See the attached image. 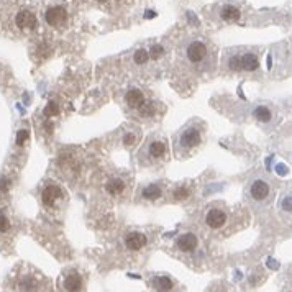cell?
Here are the masks:
<instances>
[{"label": "cell", "mask_w": 292, "mask_h": 292, "mask_svg": "<svg viewBox=\"0 0 292 292\" xmlns=\"http://www.w3.org/2000/svg\"><path fill=\"white\" fill-rule=\"evenodd\" d=\"M202 141V130L197 125V121H190L189 125L184 127L176 138V151L187 153L194 150Z\"/></svg>", "instance_id": "cell-1"}, {"label": "cell", "mask_w": 292, "mask_h": 292, "mask_svg": "<svg viewBox=\"0 0 292 292\" xmlns=\"http://www.w3.org/2000/svg\"><path fill=\"white\" fill-rule=\"evenodd\" d=\"M207 44L202 40H192L186 46V58L190 64H201L207 58Z\"/></svg>", "instance_id": "cell-2"}, {"label": "cell", "mask_w": 292, "mask_h": 292, "mask_svg": "<svg viewBox=\"0 0 292 292\" xmlns=\"http://www.w3.org/2000/svg\"><path fill=\"white\" fill-rule=\"evenodd\" d=\"M44 20L50 27L53 28H61L67 23V10L64 7L56 5V7H50L44 13Z\"/></svg>", "instance_id": "cell-3"}, {"label": "cell", "mask_w": 292, "mask_h": 292, "mask_svg": "<svg viewBox=\"0 0 292 292\" xmlns=\"http://www.w3.org/2000/svg\"><path fill=\"white\" fill-rule=\"evenodd\" d=\"M63 199V190L56 184H48L41 192V201L46 207H55Z\"/></svg>", "instance_id": "cell-4"}, {"label": "cell", "mask_w": 292, "mask_h": 292, "mask_svg": "<svg viewBox=\"0 0 292 292\" xmlns=\"http://www.w3.org/2000/svg\"><path fill=\"white\" fill-rule=\"evenodd\" d=\"M227 213L222 209H210L205 213V224L207 227H210L212 230H218L227 224Z\"/></svg>", "instance_id": "cell-5"}, {"label": "cell", "mask_w": 292, "mask_h": 292, "mask_svg": "<svg viewBox=\"0 0 292 292\" xmlns=\"http://www.w3.org/2000/svg\"><path fill=\"white\" fill-rule=\"evenodd\" d=\"M176 247H178L181 251H186V253H192L197 247H199V238L196 233H182L179 235V238L176 240Z\"/></svg>", "instance_id": "cell-6"}, {"label": "cell", "mask_w": 292, "mask_h": 292, "mask_svg": "<svg viewBox=\"0 0 292 292\" xmlns=\"http://www.w3.org/2000/svg\"><path fill=\"white\" fill-rule=\"evenodd\" d=\"M15 23H17V27L20 30H35L38 25V20L33 12L21 10L17 13V17H15Z\"/></svg>", "instance_id": "cell-7"}, {"label": "cell", "mask_w": 292, "mask_h": 292, "mask_svg": "<svg viewBox=\"0 0 292 292\" xmlns=\"http://www.w3.org/2000/svg\"><path fill=\"white\" fill-rule=\"evenodd\" d=\"M270 184L263 179H256L251 182L250 186V196L255 199V201H264V199L270 196Z\"/></svg>", "instance_id": "cell-8"}, {"label": "cell", "mask_w": 292, "mask_h": 292, "mask_svg": "<svg viewBox=\"0 0 292 292\" xmlns=\"http://www.w3.org/2000/svg\"><path fill=\"white\" fill-rule=\"evenodd\" d=\"M146 243H148V238L140 232H132L125 236V247L132 251H140L146 247Z\"/></svg>", "instance_id": "cell-9"}, {"label": "cell", "mask_w": 292, "mask_h": 292, "mask_svg": "<svg viewBox=\"0 0 292 292\" xmlns=\"http://www.w3.org/2000/svg\"><path fill=\"white\" fill-rule=\"evenodd\" d=\"M125 102L130 109H135V110H140V107L144 104V95L140 89H130L125 95Z\"/></svg>", "instance_id": "cell-10"}, {"label": "cell", "mask_w": 292, "mask_h": 292, "mask_svg": "<svg viewBox=\"0 0 292 292\" xmlns=\"http://www.w3.org/2000/svg\"><path fill=\"white\" fill-rule=\"evenodd\" d=\"M241 17V12L238 7L232 5V4H227L220 9V18L224 21H228V23H233V21H238Z\"/></svg>", "instance_id": "cell-11"}, {"label": "cell", "mask_w": 292, "mask_h": 292, "mask_svg": "<svg viewBox=\"0 0 292 292\" xmlns=\"http://www.w3.org/2000/svg\"><path fill=\"white\" fill-rule=\"evenodd\" d=\"M166 151H167V146L163 140H153L148 144V155L153 159H161L166 156Z\"/></svg>", "instance_id": "cell-12"}, {"label": "cell", "mask_w": 292, "mask_h": 292, "mask_svg": "<svg viewBox=\"0 0 292 292\" xmlns=\"http://www.w3.org/2000/svg\"><path fill=\"white\" fill-rule=\"evenodd\" d=\"M240 59H241V71L253 72L259 67V59L256 55H253V53H247V55L240 56Z\"/></svg>", "instance_id": "cell-13"}, {"label": "cell", "mask_w": 292, "mask_h": 292, "mask_svg": "<svg viewBox=\"0 0 292 292\" xmlns=\"http://www.w3.org/2000/svg\"><path fill=\"white\" fill-rule=\"evenodd\" d=\"M63 286L66 290H81L82 289V278L76 271H72V273L66 274Z\"/></svg>", "instance_id": "cell-14"}, {"label": "cell", "mask_w": 292, "mask_h": 292, "mask_svg": "<svg viewBox=\"0 0 292 292\" xmlns=\"http://www.w3.org/2000/svg\"><path fill=\"white\" fill-rule=\"evenodd\" d=\"M161 194H163V189H161L158 184H150V186L143 187L141 190V196L146 201H156V199L161 197Z\"/></svg>", "instance_id": "cell-15"}, {"label": "cell", "mask_w": 292, "mask_h": 292, "mask_svg": "<svg viewBox=\"0 0 292 292\" xmlns=\"http://www.w3.org/2000/svg\"><path fill=\"white\" fill-rule=\"evenodd\" d=\"M105 190L109 192L110 196H120L121 192L125 190V182L121 179H110L105 184Z\"/></svg>", "instance_id": "cell-16"}, {"label": "cell", "mask_w": 292, "mask_h": 292, "mask_svg": "<svg viewBox=\"0 0 292 292\" xmlns=\"http://www.w3.org/2000/svg\"><path fill=\"white\" fill-rule=\"evenodd\" d=\"M173 286H174L173 281L166 278V276H159V278H156L155 282H153V287L156 290H171Z\"/></svg>", "instance_id": "cell-17"}, {"label": "cell", "mask_w": 292, "mask_h": 292, "mask_svg": "<svg viewBox=\"0 0 292 292\" xmlns=\"http://www.w3.org/2000/svg\"><path fill=\"white\" fill-rule=\"evenodd\" d=\"M253 115H255V118L256 120H259V121H270L271 120V110L267 109V107H263V105H259V107H256L255 109V112H253Z\"/></svg>", "instance_id": "cell-18"}, {"label": "cell", "mask_w": 292, "mask_h": 292, "mask_svg": "<svg viewBox=\"0 0 292 292\" xmlns=\"http://www.w3.org/2000/svg\"><path fill=\"white\" fill-rule=\"evenodd\" d=\"M148 59H150V51H146V50H136L135 51V55H133V61H135V64L138 66H143L148 63Z\"/></svg>", "instance_id": "cell-19"}, {"label": "cell", "mask_w": 292, "mask_h": 292, "mask_svg": "<svg viewBox=\"0 0 292 292\" xmlns=\"http://www.w3.org/2000/svg\"><path fill=\"white\" fill-rule=\"evenodd\" d=\"M18 289L20 290H33V289H36V282L32 278H23L18 282Z\"/></svg>", "instance_id": "cell-20"}, {"label": "cell", "mask_w": 292, "mask_h": 292, "mask_svg": "<svg viewBox=\"0 0 292 292\" xmlns=\"http://www.w3.org/2000/svg\"><path fill=\"white\" fill-rule=\"evenodd\" d=\"M228 69L230 71H241V59L240 56H232L228 59Z\"/></svg>", "instance_id": "cell-21"}, {"label": "cell", "mask_w": 292, "mask_h": 292, "mask_svg": "<svg viewBox=\"0 0 292 292\" xmlns=\"http://www.w3.org/2000/svg\"><path fill=\"white\" fill-rule=\"evenodd\" d=\"M140 110H141V113H143V117H151V115H155V112H156L155 104H151V102H148V104L144 102V104L140 107Z\"/></svg>", "instance_id": "cell-22"}, {"label": "cell", "mask_w": 292, "mask_h": 292, "mask_svg": "<svg viewBox=\"0 0 292 292\" xmlns=\"http://www.w3.org/2000/svg\"><path fill=\"white\" fill-rule=\"evenodd\" d=\"M59 113V107L56 102H50L48 105H46V109H44V115L46 117H55V115Z\"/></svg>", "instance_id": "cell-23"}, {"label": "cell", "mask_w": 292, "mask_h": 292, "mask_svg": "<svg viewBox=\"0 0 292 292\" xmlns=\"http://www.w3.org/2000/svg\"><path fill=\"white\" fill-rule=\"evenodd\" d=\"M10 228H12L10 220L7 218L5 215H0V233H7V232H10Z\"/></svg>", "instance_id": "cell-24"}, {"label": "cell", "mask_w": 292, "mask_h": 292, "mask_svg": "<svg viewBox=\"0 0 292 292\" xmlns=\"http://www.w3.org/2000/svg\"><path fill=\"white\" fill-rule=\"evenodd\" d=\"M163 55H164V48L159 44H155L150 51V58H153V59H159Z\"/></svg>", "instance_id": "cell-25"}, {"label": "cell", "mask_w": 292, "mask_h": 292, "mask_svg": "<svg viewBox=\"0 0 292 292\" xmlns=\"http://www.w3.org/2000/svg\"><path fill=\"white\" fill-rule=\"evenodd\" d=\"M281 209H282V210H286V212H292V196H287V197H284V199H282Z\"/></svg>", "instance_id": "cell-26"}, {"label": "cell", "mask_w": 292, "mask_h": 292, "mask_svg": "<svg viewBox=\"0 0 292 292\" xmlns=\"http://www.w3.org/2000/svg\"><path fill=\"white\" fill-rule=\"evenodd\" d=\"M28 130H20L18 135H17V144L21 146V144H25V141L28 140Z\"/></svg>", "instance_id": "cell-27"}, {"label": "cell", "mask_w": 292, "mask_h": 292, "mask_svg": "<svg viewBox=\"0 0 292 292\" xmlns=\"http://www.w3.org/2000/svg\"><path fill=\"white\" fill-rule=\"evenodd\" d=\"M187 196H189V190L187 189L181 187V189L176 190V199H178V201H182V199H186Z\"/></svg>", "instance_id": "cell-28"}, {"label": "cell", "mask_w": 292, "mask_h": 292, "mask_svg": "<svg viewBox=\"0 0 292 292\" xmlns=\"http://www.w3.org/2000/svg\"><path fill=\"white\" fill-rule=\"evenodd\" d=\"M10 189V181L9 179H2L0 181V192H7Z\"/></svg>", "instance_id": "cell-29"}, {"label": "cell", "mask_w": 292, "mask_h": 292, "mask_svg": "<svg viewBox=\"0 0 292 292\" xmlns=\"http://www.w3.org/2000/svg\"><path fill=\"white\" fill-rule=\"evenodd\" d=\"M135 140H136V138H135L133 135H127V136H125V144H127V146H132V144L135 143Z\"/></svg>", "instance_id": "cell-30"}, {"label": "cell", "mask_w": 292, "mask_h": 292, "mask_svg": "<svg viewBox=\"0 0 292 292\" xmlns=\"http://www.w3.org/2000/svg\"><path fill=\"white\" fill-rule=\"evenodd\" d=\"M95 2H99V4H104V2H107V0H95Z\"/></svg>", "instance_id": "cell-31"}, {"label": "cell", "mask_w": 292, "mask_h": 292, "mask_svg": "<svg viewBox=\"0 0 292 292\" xmlns=\"http://www.w3.org/2000/svg\"><path fill=\"white\" fill-rule=\"evenodd\" d=\"M117 2H121V0H117Z\"/></svg>", "instance_id": "cell-32"}]
</instances>
